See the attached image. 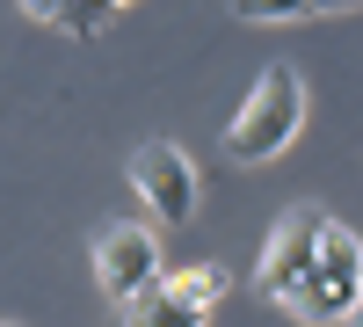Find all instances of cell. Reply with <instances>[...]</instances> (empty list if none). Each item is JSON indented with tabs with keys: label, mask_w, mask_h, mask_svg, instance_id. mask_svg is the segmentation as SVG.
<instances>
[{
	"label": "cell",
	"mask_w": 363,
	"mask_h": 327,
	"mask_svg": "<svg viewBox=\"0 0 363 327\" xmlns=\"http://www.w3.org/2000/svg\"><path fill=\"white\" fill-rule=\"evenodd\" d=\"M356 284H363L356 233L327 218V226H320V248H313V262H306V277L284 291V306L306 320V327H349V320H356Z\"/></svg>",
	"instance_id": "2"
},
{
	"label": "cell",
	"mask_w": 363,
	"mask_h": 327,
	"mask_svg": "<svg viewBox=\"0 0 363 327\" xmlns=\"http://www.w3.org/2000/svg\"><path fill=\"white\" fill-rule=\"evenodd\" d=\"M124 327H203V313H196V306H182L174 291L153 277L145 291H131V299H124Z\"/></svg>",
	"instance_id": "6"
},
{
	"label": "cell",
	"mask_w": 363,
	"mask_h": 327,
	"mask_svg": "<svg viewBox=\"0 0 363 327\" xmlns=\"http://www.w3.org/2000/svg\"><path fill=\"white\" fill-rule=\"evenodd\" d=\"M109 8H124V0H109Z\"/></svg>",
	"instance_id": "12"
},
{
	"label": "cell",
	"mask_w": 363,
	"mask_h": 327,
	"mask_svg": "<svg viewBox=\"0 0 363 327\" xmlns=\"http://www.w3.org/2000/svg\"><path fill=\"white\" fill-rule=\"evenodd\" d=\"M298 131H306V80L291 66H262V80L247 87L240 116L225 124V160L262 167V160H277Z\"/></svg>",
	"instance_id": "1"
},
{
	"label": "cell",
	"mask_w": 363,
	"mask_h": 327,
	"mask_svg": "<svg viewBox=\"0 0 363 327\" xmlns=\"http://www.w3.org/2000/svg\"><path fill=\"white\" fill-rule=\"evenodd\" d=\"M95 277H102V291L116 306L131 299V291H145L160 277V240L145 226H109L102 240H95Z\"/></svg>",
	"instance_id": "5"
},
{
	"label": "cell",
	"mask_w": 363,
	"mask_h": 327,
	"mask_svg": "<svg viewBox=\"0 0 363 327\" xmlns=\"http://www.w3.org/2000/svg\"><path fill=\"white\" fill-rule=\"evenodd\" d=\"M320 226H327V211H320V204H291V211L269 226V248H262L255 284H262L277 306H284V291L306 277V262H313V248H320Z\"/></svg>",
	"instance_id": "4"
},
{
	"label": "cell",
	"mask_w": 363,
	"mask_h": 327,
	"mask_svg": "<svg viewBox=\"0 0 363 327\" xmlns=\"http://www.w3.org/2000/svg\"><path fill=\"white\" fill-rule=\"evenodd\" d=\"M109 15H116L109 0H58V15H51V22L66 29V37H95V29H109Z\"/></svg>",
	"instance_id": "8"
},
{
	"label": "cell",
	"mask_w": 363,
	"mask_h": 327,
	"mask_svg": "<svg viewBox=\"0 0 363 327\" xmlns=\"http://www.w3.org/2000/svg\"><path fill=\"white\" fill-rule=\"evenodd\" d=\"M233 15L240 22H306L313 8L306 0H233Z\"/></svg>",
	"instance_id": "9"
},
{
	"label": "cell",
	"mask_w": 363,
	"mask_h": 327,
	"mask_svg": "<svg viewBox=\"0 0 363 327\" xmlns=\"http://www.w3.org/2000/svg\"><path fill=\"white\" fill-rule=\"evenodd\" d=\"M306 8H313V15H349L356 0H306Z\"/></svg>",
	"instance_id": "10"
},
{
	"label": "cell",
	"mask_w": 363,
	"mask_h": 327,
	"mask_svg": "<svg viewBox=\"0 0 363 327\" xmlns=\"http://www.w3.org/2000/svg\"><path fill=\"white\" fill-rule=\"evenodd\" d=\"M131 182H138L145 211H153L160 226H189L196 218V160L182 153V145L145 138L138 153H131Z\"/></svg>",
	"instance_id": "3"
},
{
	"label": "cell",
	"mask_w": 363,
	"mask_h": 327,
	"mask_svg": "<svg viewBox=\"0 0 363 327\" xmlns=\"http://www.w3.org/2000/svg\"><path fill=\"white\" fill-rule=\"evenodd\" d=\"M160 284L174 291L182 306L211 313V306H218V291H225V270H218V262H196V270H160Z\"/></svg>",
	"instance_id": "7"
},
{
	"label": "cell",
	"mask_w": 363,
	"mask_h": 327,
	"mask_svg": "<svg viewBox=\"0 0 363 327\" xmlns=\"http://www.w3.org/2000/svg\"><path fill=\"white\" fill-rule=\"evenodd\" d=\"M22 15H37V22H51V15H58V0H22Z\"/></svg>",
	"instance_id": "11"
}]
</instances>
